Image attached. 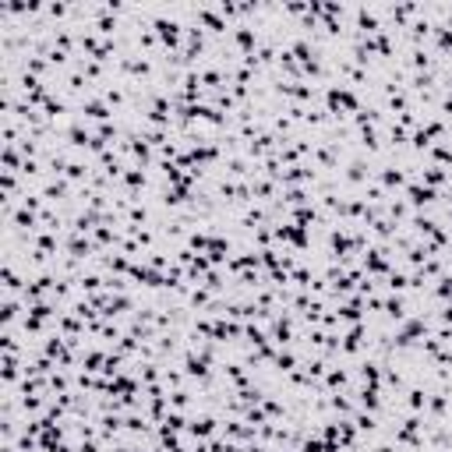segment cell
<instances>
[{
	"instance_id": "obj_10",
	"label": "cell",
	"mask_w": 452,
	"mask_h": 452,
	"mask_svg": "<svg viewBox=\"0 0 452 452\" xmlns=\"http://www.w3.org/2000/svg\"><path fill=\"white\" fill-rule=\"evenodd\" d=\"M329 410L336 417H353L357 413V403L346 396V392H329Z\"/></svg>"
},
{
	"instance_id": "obj_5",
	"label": "cell",
	"mask_w": 452,
	"mask_h": 452,
	"mask_svg": "<svg viewBox=\"0 0 452 452\" xmlns=\"http://www.w3.org/2000/svg\"><path fill=\"white\" fill-rule=\"evenodd\" d=\"M375 180H378V184H382L389 194H396V191L403 194V187L410 184L406 170H399V166H385V170H378V173H375Z\"/></svg>"
},
{
	"instance_id": "obj_9",
	"label": "cell",
	"mask_w": 452,
	"mask_h": 452,
	"mask_svg": "<svg viewBox=\"0 0 452 452\" xmlns=\"http://www.w3.org/2000/svg\"><path fill=\"white\" fill-rule=\"evenodd\" d=\"M187 424H191V413H184V410H170V413L163 417L159 431H170V434H184V431H187Z\"/></svg>"
},
{
	"instance_id": "obj_1",
	"label": "cell",
	"mask_w": 452,
	"mask_h": 452,
	"mask_svg": "<svg viewBox=\"0 0 452 452\" xmlns=\"http://www.w3.org/2000/svg\"><path fill=\"white\" fill-rule=\"evenodd\" d=\"M149 25H152V32L159 36V46H163L166 54H180V46H184V22H180V18L159 15V18H152Z\"/></svg>"
},
{
	"instance_id": "obj_4",
	"label": "cell",
	"mask_w": 452,
	"mask_h": 452,
	"mask_svg": "<svg viewBox=\"0 0 452 452\" xmlns=\"http://www.w3.org/2000/svg\"><path fill=\"white\" fill-rule=\"evenodd\" d=\"M322 385H325V392H350L357 382H353V371H346V368L332 364V368H329V375L322 378Z\"/></svg>"
},
{
	"instance_id": "obj_6",
	"label": "cell",
	"mask_w": 452,
	"mask_h": 452,
	"mask_svg": "<svg viewBox=\"0 0 452 452\" xmlns=\"http://www.w3.org/2000/svg\"><path fill=\"white\" fill-rule=\"evenodd\" d=\"M427 396H431V385H410L403 392V410L406 413H427Z\"/></svg>"
},
{
	"instance_id": "obj_8",
	"label": "cell",
	"mask_w": 452,
	"mask_h": 452,
	"mask_svg": "<svg viewBox=\"0 0 452 452\" xmlns=\"http://www.w3.org/2000/svg\"><path fill=\"white\" fill-rule=\"evenodd\" d=\"M251 191H255V201H258V205H269V201H276V198H280V184H272L269 177L251 180Z\"/></svg>"
},
{
	"instance_id": "obj_7",
	"label": "cell",
	"mask_w": 452,
	"mask_h": 452,
	"mask_svg": "<svg viewBox=\"0 0 452 452\" xmlns=\"http://www.w3.org/2000/svg\"><path fill=\"white\" fill-rule=\"evenodd\" d=\"M448 180H452V170H445V166H424L420 170V184H427L434 191H445Z\"/></svg>"
},
{
	"instance_id": "obj_3",
	"label": "cell",
	"mask_w": 452,
	"mask_h": 452,
	"mask_svg": "<svg viewBox=\"0 0 452 452\" xmlns=\"http://www.w3.org/2000/svg\"><path fill=\"white\" fill-rule=\"evenodd\" d=\"M82 117L96 127V124H110V120H117V110H113V106H106V99H103V96H92V99H85V103H82Z\"/></svg>"
},
{
	"instance_id": "obj_2",
	"label": "cell",
	"mask_w": 452,
	"mask_h": 452,
	"mask_svg": "<svg viewBox=\"0 0 452 452\" xmlns=\"http://www.w3.org/2000/svg\"><path fill=\"white\" fill-rule=\"evenodd\" d=\"M438 194H441V191H434V187L420 184V177H417V180H410V184L403 187V201H406L413 212H424L427 205H434V201H438Z\"/></svg>"
}]
</instances>
